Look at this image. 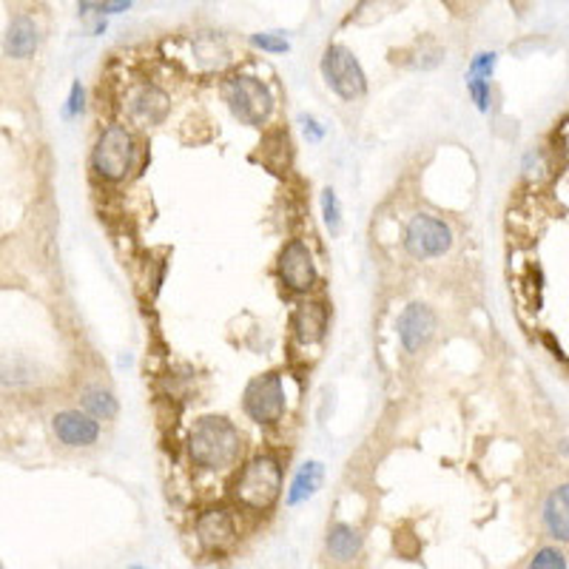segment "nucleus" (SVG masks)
<instances>
[{"instance_id": "obj_1", "label": "nucleus", "mask_w": 569, "mask_h": 569, "mask_svg": "<svg viewBox=\"0 0 569 569\" xmlns=\"http://www.w3.org/2000/svg\"><path fill=\"white\" fill-rule=\"evenodd\" d=\"M188 459L205 473H225L242 455V432L225 416H202L188 432Z\"/></svg>"}, {"instance_id": "obj_2", "label": "nucleus", "mask_w": 569, "mask_h": 569, "mask_svg": "<svg viewBox=\"0 0 569 569\" xmlns=\"http://www.w3.org/2000/svg\"><path fill=\"white\" fill-rule=\"evenodd\" d=\"M234 501L253 512H265L282 493V464L276 455H253L234 482Z\"/></svg>"}, {"instance_id": "obj_3", "label": "nucleus", "mask_w": 569, "mask_h": 569, "mask_svg": "<svg viewBox=\"0 0 569 569\" xmlns=\"http://www.w3.org/2000/svg\"><path fill=\"white\" fill-rule=\"evenodd\" d=\"M223 100L232 108L234 120L248 129H262L274 115V94L253 74H232L225 80Z\"/></svg>"}, {"instance_id": "obj_4", "label": "nucleus", "mask_w": 569, "mask_h": 569, "mask_svg": "<svg viewBox=\"0 0 569 569\" xmlns=\"http://www.w3.org/2000/svg\"><path fill=\"white\" fill-rule=\"evenodd\" d=\"M138 163V143L126 126L115 123L100 131L92 149V171L103 182H123Z\"/></svg>"}, {"instance_id": "obj_5", "label": "nucleus", "mask_w": 569, "mask_h": 569, "mask_svg": "<svg viewBox=\"0 0 569 569\" xmlns=\"http://www.w3.org/2000/svg\"><path fill=\"white\" fill-rule=\"evenodd\" d=\"M319 69H322V78L324 83H328V88H331L333 94H339L342 100L354 103L359 100L361 94L368 92V74H365L359 58H356L347 46H328Z\"/></svg>"}, {"instance_id": "obj_6", "label": "nucleus", "mask_w": 569, "mask_h": 569, "mask_svg": "<svg viewBox=\"0 0 569 569\" xmlns=\"http://www.w3.org/2000/svg\"><path fill=\"white\" fill-rule=\"evenodd\" d=\"M285 407H288V399H285V382L280 374L257 376L242 393V411L260 427L280 425Z\"/></svg>"}, {"instance_id": "obj_7", "label": "nucleus", "mask_w": 569, "mask_h": 569, "mask_svg": "<svg viewBox=\"0 0 569 569\" xmlns=\"http://www.w3.org/2000/svg\"><path fill=\"white\" fill-rule=\"evenodd\" d=\"M453 248V232L444 220L432 214L411 216V223L404 228V251L413 260H439Z\"/></svg>"}, {"instance_id": "obj_8", "label": "nucleus", "mask_w": 569, "mask_h": 569, "mask_svg": "<svg viewBox=\"0 0 569 569\" xmlns=\"http://www.w3.org/2000/svg\"><path fill=\"white\" fill-rule=\"evenodd\" d=\"M276 274H280L282 285L294 294H308L317 285V260L308 242L303 239H291L288 246L280 251V262H276Z\"/></svg>"}, {"instance_id": "obj_9", "label": "nucleus", "mask_w": 569, "mask_h": 569, "mask_svg": "<svg viewBox=\"0 0 569 569\" xmlns=\"http://www.w3.org/2000/svg\"><path fill=\"white\" fill-rule=\"evenodd\" d=\"M126 117H129L131 126L138 129H154L168 117L171 111V97L159 86L152 83H143V86H134L126 94Z\"/></svg>"}, {"instance_id": "obj_10", "label": "nucleus", "mask_w": 569, "mask_h": 569, "mask_svg": "<svg viewBox=\"0 0 569 569\" xmlns=\"http://www.w3.org/2000/svg\"><path fill=\"white\" fill-rule=\"evenodd\" d=\"M396 333L407 354H422L430 345V339L436 336V313L422 303L407 305L396 322Z\"/></svg>"}, {"instance_id": "obj_11", "label": "nucleus", "mask_w": 569, "mask_h": 569, "mask_svg": "<svg viewBox=\"0 0 569 569\" xmlns=\"http://www.w3.org/2000/svg\"><path fill=\"white\" fill-rule=\"evenodd\" d=\"M237 521L228 510L216 507V510H205L197 519V541L202 544V549L209 553H228V549L237 544Z\"/></svg>"}, {"instance_id": "obj_12", "label": "nucleus", "mask_w": 569, "mask_h": 569, "mask_svg": "<svg viewBox=\"0 0 569 569\" xmlns=\"http://www.w3.org/2000/svg\"><path fill=\"white\" fill-rule=\"evenodd\" d=\"M51 427H55V436L66 447H92L100 439V425H97V418L92 413L63 411L55 416Z\"/></svg>"}, {"instance_id": "obj_13", "label": "nucleus", "mask_w": 569, "mask_h": 569, "mask_svg": "<svg viewBox=\"0 0 569 569\" xmlns=\"http://www.w3.org/2000/svg\"><path fill=\"white\" fill-rule=\"evenodd\" d=\"M191 58H194V66L202 69V72H220V69L232 63V51H228V44L223 40V35L200 32L191 40Z\"/></svg>"}, {"instance_id": "obj_14", "label": "nucleus", "mask_w": 569, "mask_h": 569, "mask_svg": "<svg viewBox=\"0 0 569 569\" xmlns=\"http://www.w3.org/2000/svg\"><path fill=\"white\" fill-rule=\"evenodd\" d=\"M294 336L299 345H319L328 333V308L322 303H303L294 313Z\"/></svg>"}, {"instance_id": "obj_15", "label": "nucleus", "mask_w": 569, "mask_h": 569, "mask_svg": "<svg viewBox=\"0 0 569 569\" xmlns=\"http://www.w3.org/2000/svg\"><path fill=\"white\" fill-rule=\"evenodd\" d=\"M37 44H40V35H37V26L32 17L17 15L15 21L9 23L7 40H3V49H7L9 58L15 60L32 58V55L37 51Z\"/></svg>"}, {"instance_id": "obj_16", "label": "nucleus", "mask_w": 569, "mask_h": 569, "mask_svg": "<svg viewBox=\"0 0 569 569\" xmlns=\"http://www.w3.org/2000/svg\"><path fill=\"white\" fill-rule=\"evenodd\" d=\"M544 526L553 538L569 544V484L549 493L544 501Z\"/></svg>"}, {"instance_id": "obj_17", "label": "nucleus", "mask_w": 569, "mask_h": 569, "mask_svg": "<svg viewBox=\"0 0 569 569\" xmlns=\"http://www.w3.org/2000/svg\"><path fill=\"white\" fill-rule=\"evenodd\" d=\"M322 482H324V464L322 462H305L303 467L296 470L294 482H291L288 505L299 507V505H305V501H310V498L319 493Z\"/></svg>"}, {"instance_id": "obj_18", "label": "nucleus", "mask_w": 569, "mask_h": 569, "mask_svg": "<svg viewBox=\"0 0 569 569\" xmlns=\"http://www.w3.org/2000/svg\"><path fill=\"white\" fill-rule=\"evenodd\" d=\"M328 553H331L333 561L339 564H347L354 561L356 555L361 553V535L356 526L351 524H333L331 530H328Z\"/></svg>"}, {"instance_id": "obj_19", "label": "nucleus", "mask_w": 569, "mask_h": 569, "mask_svg": "<svg viewBox=\"0 0 569 569\" xmlns=\"http://www.w3.org/2000/svg\"><path fill=\"white\" fill-rule=\"evenodd\" d=\"M83 407H86V413H92L97 422H111V418L117 416V399L108 393V390H100L94 388L88 390L86 396H83Z\"/></svg>"}, {"instance_id": "obj_20", "label": "nucleus", "mask_w": 569, "mask_h": 569, "mask_svg": "<svg viewBox=\"0 0 569 569\" xmlns=\"http://www.w3.org/2000/svg\"><path fill=\"white\" fill-rule=\"evenodd\" d=\"M251 46L265 55H285L291 51V37L288 32H253Z\"/></svg>"}, {"instance_id": "obj_21", "label": "nucleus", "mask_w": 569, "mask_h": 569, "mask_svg": "<svg viewBox=\"0 0 569 569\" xmlns=\"http://www.w3.org/2000/svg\"><path fill=\"white\" fill-rule=\"evenodd\" d=\"M319 205H322V220L324 225H328V232L339 234V228H342V205H339L336 191H333V188H324Z\"/></svg>"}, {"instance_id": "obj_22", "label": "nucleus", "mask_w": 569, "mask_h": 569, "mask_svg": "<svg viewBox=\"0 0 569 569\" xmlns=\"http://www.w3.org/2000/svg\"><path fill=\"white\" fill-rule=\"evenodd\" d=\"M496 66H498L496 51H478L476 58L470 60L464 80H490L493 72H496Z\"/></svg>"}, {"instance_id": "obj_23", "label": "nucleus", "mask_w": 569, "mask_h": 569, "mask_svg": "<svg viewBox=\"0 0 569 569\" xmlns=\"http://www.w3.org/2000/svg\"><path fill=\"white\" fill-rule=\"evenodd\" d=\"M467 92L476 103L478 111H490L493 92H490V80H467Z\"/></svg>"}, {"instance_id": "obj_24", "label": "nucleus", "mask_w": 569, "mask_h": 569, "mask_svg": "<svg viewBox=\"0 0 569 569\" xmlns=\"http://www.w3.org/2000/svg\"><path fill=\"white\" fill-rule=\"evenodd\" d=\"M530 567H533V569H544V567L564 569V567H567V558H564V555L558 553V549L544 547V549H538V553H535V558H533V561H530Z\"/></svg>"}, {"instance_id": "obj_25", "label": "nucleus", "mask_w": 569, "mask_h": 569, "mask_svg": "<svg viewBox=\"0 0 569 569\" xmlns=\"http://www.w3.org/2000/svg\"><path fill=\"white\" fill-rule=\"evenodd\" d=\"M299 123H303V131H305V138H308V143H322V140H324V126L319 123L317 117L303 115V117H299Z\"/></svg>"}, {"instance_id": "obj_26", "label": "nucleus", "mask_w": 569, "mask_h": 569, "mask_svg": "<svg viewBox=\"0 0 569 569\" xmlns=\"http://www.w3.org/2000/svg\"><path fill=\"white\" fill-rule=\"evenodd\" d=\"M131 7H134V0H103L100 15L103 17H117V15H123V12H129Z\"/></svg>"}, {"instance_id": "obj_27", "label": "nucleus", "mask_w": 569, "mask_h": 569, "mask_svg": "<svg viewBox=\"0 0 569 569\" xmlns=\"http://www.w3.org/2000/svg\"><path fill=\"white\" fill-rule=\"evenodd\" d=\"M83 100H86V94H83V86L74 83L72 94H69V103H66V117H78L83 111Z\"/></svg>"}, {"instance_id": "obj_28", "label": "nucleus", "mask_w": 569, "mask_h": 569, "mask_svg": "<svg viewBox=\"0 0 569 569\" xmlns=\"http://www.w3.org/2000/svg\"><path fill=\"white\" fill-rule=\"evenodd\" d=\"M100 3L103 0H78V15L83 17V21H88V17H97L100 15Z\"/></svg>"}]
</instances>
